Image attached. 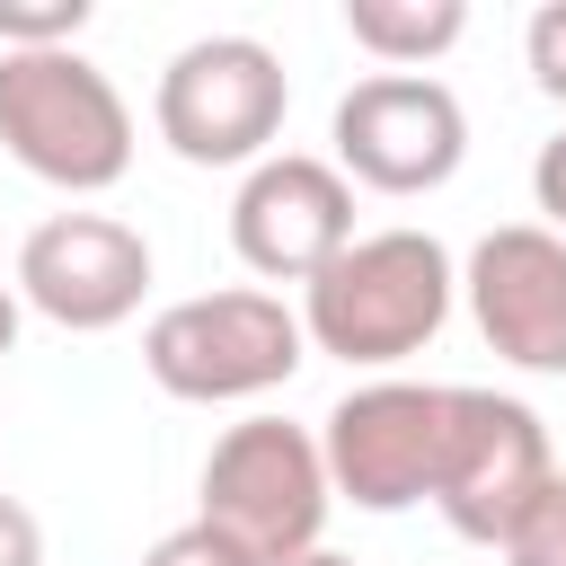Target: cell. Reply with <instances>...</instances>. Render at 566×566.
Masks as SVG:
<instances>
[{
    "instance_id": "cell-1",
    "label": "cell",
    "mask_w": 566,
    "mask_h": 566,
    "mask_svg": "<svg viewBox=\"0 0 566 566\" xmlns=\"http://www.w3.org/2000/svg\"><path fill=\"white\" fill-rule=\"evenodd\" d=\"M451 292H460V274L433 230H371L310 274L301 336L336 363H407L442 336Z\"/></svg>"
},
{
    "instance_id": "cell-2",
    "label": "cell",
    "mask_w": 566,
    "mask_h": 566,
    "mask_svg": "<svg viewBox=\"0 0 566 566\" xmlns=\"http://www.w3.org/2000/svg\"><path fill=\"white\" fill-rule=\"evenodd\" d=\"M0 150L62 195H106L133 168V106L80 44L0 53Z\"/></svg>"
},
{
    "instance_id": "cell-3",
    "label": "cell",
    "mask_w": 566,
    "mask_h": 566,
    "mask_svg": "<svg viewBox=\"0 0 566 566\" xmlns=\"http://www.w3.org/2000/svg\"><path fill=\"white\" fill-rule=\"evenodd\" d=\"M327 504H336V486H327L318 433H301L283 416H248V424H230L212 442V460H203V513L195 522L230 531L256 566H292V557L318 548Z\"/></svg>"
},
{
    "instance_id": "cell-4",
    "label": "cell",
    "mask_w": 566,
    "mask_h": 566,
    "mask_svg": "<svg viewBox=\"0 0 566 566\" xmlns=\"http://www.w3.org/2000/svg\"><path fill=\"white\" fill-rule=\"evenodd\" d=\"M142 363L168 398H195V407H230V398H265L283 389L301 363H310V336L301 318L274 301V292H195L177 310L150 318L142 336Z\"/></svg>"
},
{
    "instance_id": "cell-5",
    "label": "cell",
    "mask_w": 566,
    "mask_h": 566,
    "mask_svg": "<svg viewBox=\"0 0 566 566\" xmlns=\"http://www.w3.org/2000/svg\"><path fill=\"white\" fill-rule=\"evenodd\" d=\"M283 106H292V80L274 62V44L256 35H203L186 44L168 71H159V142L186 159V168H256L265 142L283 133Z\"/></svg>"
},
{
    "instance_id": "cell-6",
    "label": "cell",
    "mask_w": 566,
    "mask_h": 566,
    "mask_svg": "<svg viewBox=\"0 0 566 566\" xmlns=\"http://www.w3.org/2000/svg\"><path fill=\"white\" fill-rule=\"evenodd\" d=\"M442 416H451V389L433 380H371V389H345L318 424V460H327V486L363 513H407V504H433V469H442Z\"/></svg>"
},
{
    "instance_id": "cell-7",
    "label": "cell",
    "mask_w": 566,
    "mask_h": 566,
    "mask_svg": "<svg viewBox=\"0 0 566 566\" xmlns=\"http://www.w3.org/2000/svg\"><path fill=\"white\" fill-rule=\"evenodd\" d=\"M557 478L548 460V424L504 398V389H451V416H442V469H433V504L460 539L478 548H504V531L522 522V504Z\"/></svg>"
},
{
    "instance_id": "cell-8",
    "label": "cell",
    "mask_w": 566,
    "mask_h": 566,
    "mask_svg": "<svg viewBox=\"0 0 566 566\" xmlns=\"http://www.w3.org/2000/svg\"><path fill=\"white\" fill-rule=\"evenodd\" d=\"M469 159V115L442 80L371 71L336 97V177L371 195H433Z\"/></svg>"
},
{
    "instance_id": "cell-9",
    "label": "cell",
    "mask_w": 566,
    "mask_h": 566,
    "mask_svg": "<svg viewBox=\"0 0 566 566\" xmlns=\"http://www.w3.org/2000/svg\"><path fill=\"white\" fill-rule=\"evenodd\" d=\"M150 292V239L115 212H53L18 248V301L71 336L124 327Z\"/></svg>"
},
{
    "instance_id": "cell-10",
    "label": "cell",
    "mask_w": 566,
    "mask_h": 566,
    "mask_svg": "<svg viewBox=\"0 0 566 566\" xmlns=\"http://www.w3.org/2000/svg\"><path fill=\"white\" fill-rule=\"evenodd\" d=\"M230 248L265 283H310L327 256L354 248V186L336 177V159L274 150L230 195Z\"/></svg>"
},
{
    "instance_id": "cell-11",
    "label": "cell",
    "mask_w": 566,
    "mask_h": 566,
    "mask_svg": "<svg viewBox=\"0 0 566 566\" xmlns=\"http://www.w3.org/2000/svg\"><path fill=\"white\" fill-rule=\"evenodd\" d=\"M469 318L522 371H566V239L539 221H504L469 248Z\"/></svg>"
},
{
    "instance_id": "cell-12",
    "label": "cell",
    "mask_w": 566,
    "mask_h": 566,
    "mask_svg": "<svg viewBox=\"0 0 566 566\" xmlns=\"http://www.w3.org/2000/svg\"><path fill=\"white\" fill-rule=\"evenodd\" d=\"M345 35L371 53V62H433L469 35V9L460 0H345Z\"/></svg>"
},
{
    "instance_id": "cell-13",
    "label": "cell",
    "mask_w": 566,
    "mask_h": 566,
    "mask_svg": "<svg viewBox=\"0 0 566 566\" xmlns=\"http://www.w3.org/2000/svg\"><path fill=\"white\" fill-rule=\"evenodd\" d=\"M504 566H566V469L522 504V522L504 531Z\"/></svg>"
},
{
    "instance_id": "cell-14",
    "label": "cell",
    "mask_w": 566,
    "mask_h": 566,
    "mask_svg": "<svg viewBox=\"0 0 566 566\" xmlns=\"http://www.w3.org/2000/svg\"><path fill=\"white\" fill-rule=\"evenodd\" d=\"M88 27V0H0V44L9 53H53Z\"/></svg>"
},
{
    "instance_id": "cell-15",
    "label": "cell",
    "mask_w": 566,
    "mask_h": 566,
    "mask_svg": "<svg viewBox=\"0 0 566 566\" xmlns=\"http://www.w3.org/2000/svg\"><path fill=\"white\" fill-rule=\"evenodd\" d=\"M522 62H531L539 97L566 106V0H539V9H531V27H522Z\"/></svg>"
},
{
    "instance_id": "cell-16",
    "label": "cell",
    "mask_w": 566,
    "mask_h": 566,
    "mask_svg": "<svg viewBox=\"0 0 566 566\" xmlns=\"http://www.w3.org/2000/svg\"><path fill=\"white\" fill-rule=\"evenodd\" d=\"M142 566H256L230 531H212V522H186V531H168V539H150L142 548Z\"/></svg>"
},
{
    "instance_id": "cell-17",
    "label": "cell",
    "mask_w": 566,
    "mask_h": 566,
    "mask_svg": "<svg viewBox=\"0 0 566 566\" xmlns=\"http://www.w3.org/2000/svg\"><path fill=\"white\" fill-rule=\"evenodd\" d=\"M531 195H539V212H548L539 230H557V239H566V133H557V142H539V159H531Z\"/></svg>"
},
{
    "instance_id": "cell-18",
    "label": "cell",
    "mask_w": 566,
    "mask_h": 566,
    "mask_svg": "<svg viewBox=\"0 0 566 566\" xmlns=\"http://www.w3.org/2000/svg\"><path fill=\"white\" fill-rule=\"evenodd\" d=\"M0 566H44V531L18 495H0Z\"/></svg>"
},
{
    "instance_id": "cell-19",
    "label": "cell",
    "mask_w": 566,
    "mask_h": 566,
    "mask_svg": "<svg viewBox=\"0 0 566 566\" xmlns=\"http://www.w3.org/2000/svg\"><path fill=\"white\" fill-rule=\"evenodd\" d=\"M9 345H18V292L0 283V354H9Z\"/></svg>"
},
{
    "instance_id": "cell-20",
    "label": "cell",
    "mask_w": 566,
    "mask_h": 566,
    "mask_svg": "<svg viewBox=\"0 0 566 566\" xmlns=\"http://www.w3.org/2000/svg\"><path fill=\"white\" fill-rule=\"evenodd\" d=\"M292 566H354V557H336V548H310V557H292Z\"/></svg>"
}]
</instances>
